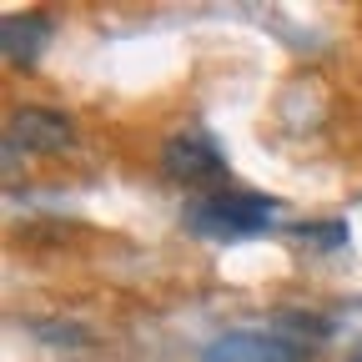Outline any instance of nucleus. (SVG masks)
Returning <instances> with one entry per match:
<instances>
[{
    "label": "nucleus",
    "mask_w": 362,
    "mask_h": 362,
    "mask_svg": "<svg viewBox=\"0 0 362 362\" xmlns=\"http://www.w3.org/2000/svg\"><path fill=\"white\" fill-rule=\"evenodd\" d=\"M202 362H302V347L277 337V332H226L216 342H206Z\"/></svg>",
    "instance_id": "obj_4"
},
{
    "label": "nucleus",
    "mask_w": 362,
    "mask_h": 362,
    "mask_svg": "<svg viewBox=\"0 0 362 362\" xmlns=\"http://www.w3.org/2000/svg\"><path fill=\"white\" fill-rule=\"evenodd\" d=\"M35 332H45V342H56V347H86V332H81V327H61V322H35Z\"/></svg>",
    "instance_id": "obj_8"
},
{
    "label": "nucleus",
    "mask_w": 362,
    "mask_h": 362,
    "mask_svg": "<svg viewBox=\"0 0 362 362\" xmlns=\"http://www.w3.org/2000/svg\"><path fill=\"white\" fill-rule=\"evenodd\" d=\"M292 237L307 247L337 252V247H347V221H292Z\"/></svg>",
    "instance_id": "obj_6"
},
{
    "label": "nucleus",
    "mask_w": 362,
    "mask_h": 362,
    "mask_svg": "<svg viewBox=\"0 0 362 362\" xmlns=\"http://www.w3.org/2000/svg\"><path fill=\"white\" fill-rule=\"evenodd\" d=\"M71 141H76V126L61 111H45V106H21L6 121V151L51 156V151H66Z\"/></svg>",
    "instance_id": "obj_3"
},
{
    "label": "nucleus",
    "mask_w": 362,
    "mask_h": 362,
    "mask_svg": "<svg viewBox=\"0 0 362 362\" xmlns=\"http://www.w3.org/2000/svg\"><path fill=\"white\" fill-rule=\"evenodd\" d=\"M347 362H362V352H352V357H347Z\"/></svg>",
    "instance_id": "obj_9"
},
{
    "label": "nucleus",
    "mask_w": 362,
    "mask_h": 362,
    "mask_svg": "<svg viewBox=\"0 0 362 362\" xmlns=\"http://www.w3.org/2000/svg\"><path fill=\"white\" fill-rule=\"evenodd\" d=\"M277 211H282V202L277 197H262V192H211V197L187 202V226L197 237L237 242V237L267 232Z\"/></svg>",
    "instance_id": "obj_1"
},
{
    "label": "nucleus",
    "mask_w": 362,
    "mask_h": 362,
    "mask_svg": "<svg viewBox=\"0 0 362 362\" xmlns=\"http://www.w3.org/2000/svg\"><path fill=\"white\" fill-rule=\"evenodd\" d=\"M161 171L181 187H211L221 192L226 181V156L216 151V141L206 131H176L171 141L161 146Z\"/></svg>",
    "instance_id": "obj_2"
},
{
    "label": "nucleus",
    "mask_w": 362,
    "mask_h": 362,
    "mask_svg": "<svg viewBox=\"0 0 362 362\" xmlns=\"http://www.w3.org/2000/svg\"><path fill=\"white\" fill-rule=\"evenodd\" d=\"M292 332V337H312V342H327L332 337V322L317 312H277V337Z\"/></svg>",
    "instance_id": "obj_7"
},
{
    "label": "nucleus",
    "mask_w": 362,
    "mask_h": 362,
    "mask_svg": "<svg viewBox=\"0 0 362 362\" xmlns=\"http://www.w3.org/2000/svg\"><path fill=\"white\" fill-rule=\"evenodd\" d=\"M51 45V21L40 11H25V16H6L0 21V56L11 66H30L40 61V51Z\"/></svg>",
    "instance_id": "obj_5"
}]
</instances>
